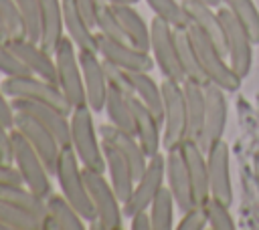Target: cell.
Here are the masks:
<instances>
[{
	"label": "cell",
	"mask_w": 259,
	"mask_h": 230,
	"mask_svg": "<svg viewBox=\"0 0 259 230\" xmlns=\"http://www.w3.org/2000/svg\"><path fill=\"white\" fill-rule=\"evenodd\" d=\"M186 30H188L190 42L194 46V52L198 56V63H200V69H202L206 81L217 83L219 87H223L229 93L239 91L243 77H239L235 73V69L231 67V63H229L227 54L221 50V46L196 24H188Z\"/></svg>",
	"instance_id": "1"
},
{
	"label": "cell",
	"mask_w": 259,
	"mask_h": 230,
	"mask_svg": "<svg viewBox=\"0 0 259 230\" xmlns=\"http://www.w3.org/2000/svg\"><path fill=\"white\" fill-rule=\"evenodd\" d=\"M61 194L71 202V206L89 222L95 224V206L93 200L89 196L87 184H85V174H83V165L77 157V153L73 151V147H65L61 151L59 157V165H57V174H55Z\"/></svg>",
	"instance_id": "2"
},
{
	"label": "cell",
	"mask_w": 259,
	"mask_h": 230,
	"mask_svg": "<svg viewBox=\"0 0 259 230\" xmlns=\"http://www.w3.org/2000/svg\"><path fill=\"white\" fill-rule=\"evenodd\" d=\"M71 119V147L77 153L81 165L85 169H95L105 174V155L99 131L93 123V111L89 105L73 109Z\"/></svg>",
	"instance_id": "3"
},
{
	"label": "cell",
	"mask_w": 259,
	"mask_h": 230,
	"mask_svg": "<svg viewBox=\"0 0 259 230\" xmlns=\"http://www.w3.org/2000/svg\"><path fill=\"white\" fill-rule=\"evenodd\" d=\"M0 87H2V91L10 99L40 101V103H47V105L57 107L65 115H71L73 113V107L67 101V97L63 95V91L59 89V85L57 83H51V81H47L42 77H36L32 73L4 77V81L0 83Z\"/></svg>",
	"instance_id": "4"
},
{
	"label": "cell",
	"mask_w": 259,
	"mask_h": 230,
	"mask_svg": "<svg viewBox=\"0 0 259 230\" xmlns=\"http://www.w3.org/2000/svg\"><path fill=\"white\" fill-rule=\"evenodd\" d=\"M85 184L89 190V196L95 206V226L101 230H119L123 228V206L117 198L109 178H105L103 171L85 169Z\"/></svg>",
	"instance_id": "5"
},
{
	"label": "cell",
	"mask_w": 259,
	"mask_h": 230,
	"mask_svg": "<svg viewBox=\"0 0 259 230\" xmlns=\"http://www.w3.org/2000/svg\"><path fill=\"white\" fill-rule=\"evenodd\" d=\"M12 163L18 169L22 184L30 188L40 198H49L53 194L51 186V174L40 159V155L32 149V145L26 141V137L14 127L12 129Z\"/></svg>",
	"instance_id": "6"
},
{
	"label": "cell",
	"mask_w": 259,
	"mask_h": 230,
	"mask_svg": "<svg viewBox=\"0 0 259 230\" xmlns=\"http://www.w3.org/2000/svg\"><path fill=\"white\" fill-rule=\"evenodd\" d=\"M53 56H55V67H57V85L63 91V95L67 97V101L71 103V107L77 109V107L87 105L83 73H81V63H79V50L67 34L59 42Z\"/></svg>",
	"instance_id": "7"
},
{
	"label": "cell",
	"mask_w": 259,
	"mask_h": 230,
	"mask_svg": "<svg viewBox=\"0 0 259 230\" xmlns=\"http://www.w3.org/2000/svg\"><path fill=\"white\" fill-rule=\"evenodd\" d=\"M162 87V147L176 149L182 139L186 137V105H184V93L182 83L164 79L160 83Z\"/></svg>",
	"instance_id": "8"
},
{
	"label": "cell",
	"mask_w": 259,
	"mask_h": 230,
	"mask_svg": "<svg viewBox=\"0 0 259 230\" xmlns=\"http://www.w3.org/2000/svg\"><path fill=\"white\" fill-rule=\"evenodd\" d=\"M217 10H219L221 26H223L227 59H229L231 67L235 69V73L245 79L253 67V46L255 44H253L249 32L245 30V26L235 18V14L229 8L219 6Z\"/></svg>",
	"instance_id": "9"
},
{
	"label": "cell",
	"mask_w": 259,
	"mask_h": 230,
	"mask_svg": "<svg viewBox=\"0 0 259 230\" xmlns=\"http://www.w3.org/2000/svg\"><path fill=\"white\" fill-rule=\"evenodd\" d=\"M150 52H152L154 63L164 79H172L178 83L184 81L174 28L158 16H154L150 22Z\"/></svg>",
	"instance_id": "10"
},
{
	"label": "cell",
	"mask_w": 259,
	"mask_h": 230,
	"mask_svg": "<svg viewBox=\"0 0 259 230\" xmlns=\"http://www.w3.org/2000/svg\"><path fill=\"white\" fill-rule=\"evenodd\" d=\"M164 180H166V153L158 151L148 159L146 169L134 184L132 196L123 202V216L130 218L140 210H148L154 196L164 186Z\"/></svg>",
	"instance_id": "11"
},
{
	"label": "cell",
	"mask_w": 259,
	"mask_h": 230,
	"mask_svg": "<svg viewBox=\"0 0 259 230\" xmlns=\"http://www.w3.org/2000/svg\"><path fill=\"white\" fill-rule=\"evenodd\" d=\"M95 34H97V54L103 61H107V63H111L123 71H148V73H152V69L156 67L152 52L140 50L134 44H130L127 40L111 38V36H105L101 32H95Z\"/></svg>",
	"instance_id": "12"
},
{
	"label": "cell",
	"mask_w": 259,
	"mask_h": 230,
	"mask_svg": "<svg viewBox=\"0 0 259 230\" xmlns=\"http://www.w3.org/2000/svg\"><path fill=\"white\" fill-rule=\"evenodd\" d=\"M14 127L26 137V141L32 145V149L40 155V159L45 161L47 169L51 176L57 174V165H59V157L63 147L59 145L57 137L34 117L26 115V113H18L16 111V119H14Z\"/></svg>",
	"instance_id": "13"
},
{
	"label": "cell",
	"mask_w": 259,
	"mask_h": 230,
	"mask_svg": "<svg viewBox=\"0 0 259 230\" xmlns=\"http://www.w3.org/2000/svg\"><path fill=\"white\" fill-rule=\"evenodd\" d=\"M225 89L219 87L217 83L206 81L204 83V99H206V107H204V125H202V133L198 137V145L206 151L214 141L223 139L225 127H227V97H225Z\"/></svg>",
	"instance_id": "14"
},
{
	"label": "cell",
	"mask_w": 259,
	"mask_h": 230,
	"mask_svg": "<svg viewBox=\"0 0 259 230\" xmlns=\"http://www.w3.org/2000/svg\"><path fill=\"white\" fill-rule=\"evenodd\" d=\"M79 63L83 73V87L87 105L93 113L105 111V99H107V77L103 69V59L95 50H79Z\"/></svg>",
	"instance_id": "15"
},
{
	"label": "cell",
	"mask_w": 259,
	"mask_h": 230,
	"mask_svg": "<svg viewBox=\"0 0 259 230\" xmlns=\"http://www.w3.org/2000/svg\"><path fill=\"white\" fill-rule=\"evenodd\" d=\"M208 161V184L210 196L223 204H233V184H231V153L225 139L214 141L206 149Z\"/></svg>",
	"instance_id": "16"
},
{
	"label": "cell",
	"mask_w": 259,
	"mask_h": 230,
	"mask_svg": "<svg viewBox=\"0 0 259 230\" xmlns=\"http://www.w3.org/2000/svg\"><path fill=\"white\" fill-rule=\"evenodd\" d=\"M12 107L18 113H26L40 121L59 141V145L71 147V119L63 111H59L53 105L40 103V101H28V99H12Z\"/></svg>",
	"instance_id": "17"
},
{
	"label": "cell",
	"mask_w": 259,
	"mask_h": 230,
	"mask_svg": "<svg viewBox=\"0 0 259 230\" xmlns=\"http://www.w3.org/2000/svg\"><path fill=\"white\" fill-rule=\"evenodd\" d=\"M190 184H192V192H194V200L196 204H204L210 198V184H208V161H206V151L198 145L196 139L184 137L182 143L178 145Z\"/></svg>",
	"instance_id": "18"
},
{
	"label": "cell",
	"mask_w": 259,
	"mask_h": 230,
	"mask_svg": "<svg viewBox=\"0 0 259 230\" xmlns=\"http://www.w3.org/2000/svg\"><path fill=\"white\" fill-rule=\"evenodd\" d=\"M10 48L14 50V54L20 59V63L26 67L28 73L42 77L51 83H57V67H55V56L45 50L38 42L26 38V36H18V38H8Z\"/></svg>",
	"instance_id": "19"
},
{
	"label": "cell",
	"mask_w": 259,
	"mask_h": 230,
	"mask_svg": "<svg viewBox=\"0 0 259 230\" xmlns=\"http://www.w3.org/2000/svg\"><path fill=\"white\" fill-rule=\"evenodd\" d=\"M99 137H101V141L113 145V147L127 159V163H130V167H132V171H134V178L138 180V178L142 176V171L146 169L148 159H150V157L146 155L144 147L140 145L138 137H136L134 133L123 131V129H117V127L111 125V123H103V125L99 127Z\"/></svg>",
	"instance_id": "20"
},
{
	"label": "cell",
	"mask_w": 259,
	"mask_h": 230,
	"mask_svg": "<svg viewBox=\"0 0 259 230\" xmlns=\"http://www.w3.org/2000/svg\"><path fill=\"white\" fill-rule=\"evenodd\" d=\"M166 186L170 188L176 200V208L180 212H186L192 206H196L192 184H190V178H188V171H186V165H184V159L178 147L166 151Z\"/></svg>",
	"instance_id": "21"
},
{
	"label": "cell",
	"mask_w": 259,
	"mask_h": 230,
	"mask_svg": "<svg viewBox=\"0 0 259 230\" xmlns=\"http://www.w3.org/2000/svg\"><path fill=\"white\" fill-rule=\"evenodd\" d=\"M130 103H132V111H134L136 137H138L140 145L144 147L146 155L152 157L162 147V121L134 93L130 95Z\"/></svg>",
	"instance_id": "22"
},
{
	"label": "cell",
	"mask_w": 259,
	"mask_h": 230,
	"mask_svg": "<svg viewBox=\"0 0 259 230\" xmlns=\"http://www.w3.org/2000/svg\"><path fill=\"white\" fill-rule=\"evenodd\" d=\"M103 145V155H105V174L117 194V198L121 200V206L123 202L132 196V190H134V184H136V178H134V171L127 163V159L109 143L101 141Z\"/></svg>",
	"instance_id": "23"
},
{
	"label": "cell",
	"mask_w": 259,
	"mask_h": 230,
	"mask_svg": "<svg viewBox=\"0 0 259 230\" xmlns=\"http://www.w3.org/2000/svg\"><path fill=\"white\" fill-rule=\"evenodd\" d=\"M65 36L63 2L61 0H40V40L38 44L51 54L57 50Z\"/></svg>",
	"instance_id": "24"
},
{
	"label": "cell",
	"mask_w": 259,
	"mask_h": 230,
	"mask_svg": "<svg viewBox=\"0 0 259 230\" xmlns=\"http://www.w3.org/2000/svg\"><path fill=\"white\" fill-rule=\"evenodd\" d=\"M111 6L119 20L125 40L136 48L150 52V24H146L144 16L136 10V4H111Z\"/></svg>",
	"instance_id": "25"
},
{
	"label": "cell",
	"mask_w": 259,
	"mask_h": 230,
	"mask_svg": "<svg viewBox=\"0 0 259 230\" xmlns=\"http://www.w3.org/2000/svg\"><path fill=\"white\" fill-rule=\"evenodd\" d=\"M87 220L71 206L63 194L47 198V230H85Z\"/></svg>",
	"instance_id": "26"
},
{
	"label": "cell",
	"mask_w": 259,
	"mask_h": 230,
	"mask_svg": "<svg viewBox=\"0 0 259 230\" xmlns=\"http://www.w3.org/2000/svg\"><path fill=\"white\" fill-rule=\"evenodd\" d=\"M182 93H184V105H186V137L198 141L204 125V107H206L204 83L184 79Z\"/></svg>",
	"instance_id": "27"
},
{
	"label": "cell",
	"mask_w": 259,
	"mask_h": 230,
	"mask_svg": "<svg viewBox=\"0 0 259 230\" xmlns=\"http://www.w3.org/2000/svg\"><path fill=\"white\" fill-rule=\"evenodd\" d=\"M61 2H63L65 32L75 42L77 50H95L97 52V34L91 28V24L83 18V14L77 10L73 0H61Z\"/></svg>",
	"instance_id": "28"
},
{
	"label": "cell",
	"mask_w": 259,
	"mask_h": 230,
	"mask_svg": "<svg viewBox=\"0 0 259 230\" xmlns=\"http://www.w3.org/2000/svg\"><path fill=\"white\" fill-rule=\"evenodd\" d=\"M182 8H184L190 24L200 26L221 46V50L225 52V36H223V26H221L219 10L214 6H208V4H202V2H194V0H182Z\"/></svg>",
	"instance_id": "29"
},
{
	"label": "cell",
	"mask_w": 259,
	"mask_h": 230,
	"mask_svg": "<svg viewBox=\"0 0 259 230\" xmlns=\"http://www.w3.org/2000/svg\"><path fill=\"white\" fill-rule=\"evenodd\" d=\"M130 85H132V93L162 121V87L154 81V77L148 71H125Z\"/></svg>",
	"instance_id": "30"
},
{
	"label": "cell",
	"mask_w": 259,
	"mask_h": 230,
	"mask_svg": "<svg viewBox=\"0 0 259 230\" xmlns=\"http://www.w3.org/2000/svg\"><path fill=\"white\" fill-rule=\"evenodd\" d=\"M0 200L24 208L26 212L38 216L45 222V230H47V200L34 194L24 184H0Z\"/></svg>",
	"instance_id": "31"
},
{
	"label": "cell",
	"mask_w": 259,
	"mask_h": 230,
	"mask_svg": "<svg viewBox=\"0 0 259 230\" xmlns=\"http://www.w3.org/2000/svg\"><path fill=\"white\" fill-rule=\"evenodd\" d=\"M105 113L111 125H115L117 129H123L127 133L136 135V127H134V111H132V103H130V95L119 93L115 89L107 91V99H105Z\"/></svg>",
	"instance_id": "32"
},
{
	"label": "cell",
	"mask_w": 259,
	"mask_h": 230,
	"mask_svg": "<svg viewBox=\"0 0 259 230\" xmlns=\"http://www.w3.org/2000/svg\"><path fill=\"white\" fill-rule=\"evenodd\" d=\"M174 36H176V46H178V59H180V67H182V75L188 81H196V83H206V77L200 69L198 56L194 52V46L190 42L188 30L186 28H174Z\"/></svg>",
	"instance_id": "33"
},
{
	"label": "cell",
	"mask_w": 259,
	"mask_h": 230,
	"mask_svg": "<svg viewBox=\"0 0 259 230\" xmlns=\"http://www.w3.org/2000/svg\"><path fill=\"white\" fill-rule=\"evenodd\" d=\"M174 208L176 200L168 186H162L158 194L154 196L152 204L148 206L150 218H152V230H170L174 228Z\"/></svg>",
	"instance_id": "34"
},
{
	"label": "cell",
	"mask_w": 259,
	"mask_h": 230,
	"mask_svg": "<svg viewBox=\"0 0 259 230\" xmlns=\"http://www.w3.org/2000/svg\"><path fill=\"white\" fill-rule=\"evenodd\" d=\"M0 224L4 230H45V222L38 216L4 200H0Z\"/></svg>",
	"instance_id": "35"
},
{
	"label": "cell",
	"mask_w": 259,
	"mask_h": 230,
	"mask_svg": "<svg viewBox=\"0 0 259 230\" xmlns=\"http://www.w3.org/2000/svg\"><path fill=\"white\" fill-rule=\"evenodd\" d=\"M221 6L229 8L235 18L245 26L253 44H259V10L253 0H221Z\"/></svg>",
	"instance_id": "36"
},
{
	"label": "cell",
	"mask_w": 259,
	"mask_h": 230,
	"mask_svg": "<svg viewBox=\"0 0 259 230\" xmlns=\"http://www.w3.org/2000/svg\"><path fill=\"white\" fill-rule=\"evenodd\" d=\"M154 16L166 20L172 28H188L190 20L182 8V2L178 0H146Z\"/></svg>",
	"instance_id": "37"
},
{
	"label": "cell",
	"mask_w": 259,
	"mask_h": 230,
	"mask_svg": "<svg viewBox=\"0 0 259 230\" xmlns=\"http://www.w3.org/2000/svg\"><path fill=\"white\" fill-rule=\"evenodd\" d=\"M204 214H206V220H208V228L212 230H235V218L229 210V204H223L221 200L217 198H208L204 204Z\"/></svg>",
	"instance_id": "38"
},
{
	"label": "cell",
	"mask_w": 259,
	"mask_h": 230,
	"mask_svg": "<svg viewBox=\"0 0 259 230\" xmlns=\"http://www.w3.org/2000/svg\"><path fill=\"white\" fill-rule=\"evenodd\" d=\"M14 2L22 16L24 36L38 42L40 40V0H14Z\"/></svg>",
	"instance_id": "39"
},
{
	"label": "cell",
	"mask_w": 259,
	"mask_h": 230,
	"mask_svg": "<svg viewBox=\"0 0 259 230\" xmlns=\"http://www.w3.org/2000/svg\"><path fill=\"white\" fill-rule=\"evenodd\" d=\"M95 32H101V34L111 36V38L125 40L123 30L119 26V20H117V16L113 12V6L107 4V2H101V0H99L97 14H95Z\"/></svg>",
	"instance_id": "40"
},
{
	"label": "cell",
	"mask_w": 259,
	"mask_h": 230,
	"mask_svg": "<svg viewBox=\"0 0 259 230\" xmlns=\"http://www.w3.org/2000/svg\"><path fill=\"white\" fill-rule=\"evenodd\" d=\"M0 20H2L4 28H6L8 38L24 36L22 16H20V10H18L14 0H0Z\"/></svg>",
	"instance_id": "41"
},
{
	"label": "cell",
	"mask_w": 259,
	"mask_h": 230,
	"mask_svg": "<svg viewBox=\"0 0 259 230\" xmlns=\"http://www.w3.org/2000/svg\"><path fill=\"white\" fill-rule=\"evenodd\" d=\"M0 73L6 77H14V75H24L28 73L26 67L20 63V59L14 54V50L8 44V38L0 36Z\"/></svg>",
	"instance_id": "42"
},
{
	"label": "cell",
	"mask_w": 259,
	"mask_h": 230,
	"mask_svg": "<svg viewBox=\"0 0 259 230\" xmlns=\"http://www.w3.org/2000/svg\"><path fill=\"white\" fill-rule=\"evenodd\" d=\"M206 226H208V220H206L204 208L202 204H196L190 210L182 212V218L176 224V230H204Z\"/></svg>",
	"instance_id": "43"
},
{
	"label": "cell",
	"mask_w": 259,
	"mask_h": 230,
	"mask_svg": "<svg viewBox=\"0 0 259 230\" xmlns=\"http://www.w3.org/2000/svg\"><path fill=\"white\" fill-rule=\"evenodd\" d=\"M14 119H16V111L12 107V99L0 87V123H4L8 129H14Z\"/></svg>",
	"instance_id": "44"
},
{
	"label": "cell",
	"mask_w": 259,
	"mask_h": 230,
	"mask_svg": "<svg viewBox=\"0 0 259 230\" xmlns=\"http://www.w3.org/2000/svg\"><path fill=\"white\" fill-rule=\"evenodd\" d=\"M0 161L12 163V129L0 123Z\"/></svg>",
	"instance_id": "45"
},
{
	"label": "cell",
	"mask_w": 259,
	"mask_h": 230,
	"mask_svg": "<svg viewBox=\"0 0 259 230\" xmlns=\"http://www.w3.org/2000/svg\"><path fill=\"white\" fill-rule=\"evenodd\" d=\"M77 10L83 14V18L91 24V28L95 30V14H97V6H99V0H73Z\"/></svg>",
	"instance_id": "46"
},
{
	"label": "cell",
	"mask_w": 259,
	"mask_h": 230,
	"mask_svg": "<svg viewBox=\"0 0 259 230\" xmlns=\"http://www.w3.org/2000/svg\"><path fill=\"white\" fill-rule=\"evenodd\" d=\"M0 184H22V178L14 163L0 161Z\"/></svg>",
	"instance_id": "47"
},
{
	"label": "cell",
	"mask_w": 259,
	"mask_h": 230,
	"mask_svg": "<svg viewBox=\"0 0 259 230\" xmlns=\"http://www.w3.org/2000/svg\"><path fill=\"white\" fill-rule=\"evenodd\" d=\"M130 228L132 230H152V218L148 210H140L130 216Z\"/></svg>",
	"instance_id": "48"
},
{
	"label": "cell",
	"mask_w": 259,
	"mask_h": 230,
	"mask_svg": "<svg viewBox=\"0 0 259 230\" xmlns=\"http://www.w3.org/2000/svg\"><path fill=\"white\" fill-rule=\"evenodd\" d=\"M101 2H107V4H138L140 0H101Z\"/></svg>",
	"instance_id": "49"
},
{
	"label": "cell",
	"mask_w": 259,
	"mask_h": 230,
	"mask_svg": "<svg viewBox=\"0 0 259 230\" xmlns=\"http://www.w3.org/2000/svg\"><path fill=\"white\" fill-rule=\"evenodd\" d=\"M194 2H202V4H208V6H214V8L221 6V0H194Z\"/></svg>",
	"instance_id": "50"
},
{
	"label": "cell",
	"mask_w": 259,
	"mask_h": 230,
	"mask_svg": "<svg viewBox=\"0 0 259 230\" xmlns=\"http://www.w3.org/2000/svg\"><path fill=\"white\" fill-rule=\"evenodd\" d=\"M0 36L8 38V34H6V28H4V24H2V20H0Z\"/></svg>",
	"instance_id": "51"
},
{
	"label": "cell",
	"mask_w": 259,
	"mask_h": 230,
	"mask_svg": "<svg viewBox=\"0 0 259 230\" xmlns=\"http://www.w3.org/2000/svg\"><path fill=\"white\" fill-rule=\"evenodd\" d=\"M0 230H4V228H2V224H0Z\"/></svg>",
	"instance_id": "52"
}]
</instances>
